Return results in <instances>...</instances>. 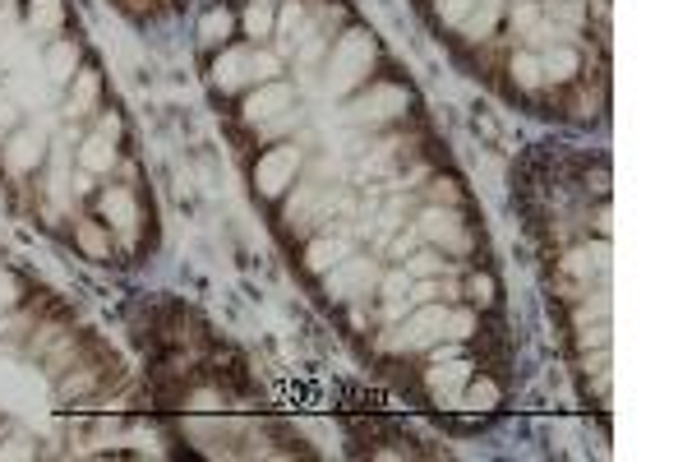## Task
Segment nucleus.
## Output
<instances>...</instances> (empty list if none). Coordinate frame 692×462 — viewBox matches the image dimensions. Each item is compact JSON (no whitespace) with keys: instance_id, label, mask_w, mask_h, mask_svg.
Segmentation results:
<instances>
[{"instance_id":"nucleus-28","label":"nucleus","mask_w":692,"mask_h":462,"mask_svg":"<svg viewBox=\"0 0 692 462\" xmlns=\"http://www.w3.org/2000/svg\"><path fill=\"white\" fill-rule=\"evenodd\" d=\"M402 268L411 273V278H439V273H443V259L434 255V250H411V255L402 259Z\"/></svg>"},{"instance_id":"nucleus-27","label":"nucleus","mask_w":692,"mask_h":462,"mask_svg":"<svg viewBox=\"0 0 692 462\" xmlns=\"http://www.w3.org/2000/svg\"><path fill=\"white\" fill-rule=\"evenodd\" d=\"M476 329H480L476 310H448V319H443V338H453V342L476 338Z\"/></svg>"},{"instance_id":"nucleus-10","label":"nucleus","mask_w":692,"mask_h":462,"mask_svg":"<svg viewBox=\"0 0 692 462\" xmlns=\"http://www.w3.org/2000/svg\"><path fill=\"white\" fill-rule=\"evenodd\" d=\"M97 208H102L107 227L130 231V236H134V227H139V204H134V195L125 190V185H107V190L97 195Z\"/></svg>"},{"instance_id":"nucleus-24","label":"nucleus","mask_w":692,"mask_h":462,"mask_svg":"<svg viewBox=\"0 0 692 462\" xmlns=\"http://www.w3.org/2000/svg\"><path fill=\"white\" fill-rule=\"evenodd\" d=\"M60 24H65L60 0H28V28L33 33H60Z\"/></svg>"},{"instance_id":"nucleus-35","label":"nucleus","mask_w":692,"mask_h":462,"mask_svg":"<svg viewBox=\"0 0 692 462\" xmlns=\"http://www.w3.org/2000/svg\"><path fill=\"white\" fill-rule=\"evenodd\" d=\"M416 245H420V231H416V227H406L402 236L393 241V259H406L411 250H416Z\"/></svg>"},{"instance_id":"nucleus-18","label":"nucleus","mask_w":692,"mask_h":462,"mask_svg":"<svg viewBox=\"0 0 692 462\" xmlns=\"http://www.w3.org/2000/svg\"><path fill=\"white\" fill-rule=\"evenodd\" d=\"M111 167H116V139H107L102 130L88 134L84 144H79V171L102 176V171H111Z\"/></svg>"},{"instance_id":"nucleus-14","label":"nucleus","mask_w":692,"mask_h":462,"mask_svg":"<svg viewBox=\"0 0 692 462\" xmlns=\"http://www.w3.org/2000/svg\"><path fill=\"white\" fill-rule=\"evenodd\" d=\"M231 37H236V10H227V5L203 10V19H199V42L203 47L222 51V47H231Z\"/></svg>"},{"instance_id":"nucleus-16","label":"nucleus","mask_w":692,"mask_h":462,"mask_svg":"<svg viewBox=\"0 0 692 462\" xmlns=\"http://www.w3.org/2000/svg\"><path fill=\"white\" fill-rule=\"evenodd\" d=\"M346 255H351V236H333V231H328V236H314V241L305 245V264H310L319 278L333 264H342Z\"/></svg>"},{"instance_id":"nucleus-1","label":"nucleus","mask_w":692,"mask_h":462,"mask_svg":"<svg viewBox=\"0 0 692 462\" xmlns=\"http://www.w3.org/2000/svg\"><path fill=\"white\" fill-rule=\"evenodd\" d=\"M240 121L250 125V130H259L263 139L291 130V125L300 121L296 88L282 84V79H273V84H254L250 93H245V102H240Z\"/></svg>"},{"instance_id":"nucleus-23","label":"nucleus","mask_w":692,"mask_h":462,"mask_svg":"<svg viewBox=\"0 0 692 462\" xmlns=\"http://www.w3.org/2000/svg\"><path fill=\"white\" fill-rule=\"evenodd\" d=\"M508 74H513V84L522 88V93H540V88H545V70H540V56H536V51H513Z\"/></svg>"},{"instance_id":"nucleus-12","label":"nucleus","mask_w":692,"mask_h":462,"mask_svg":"<svg viewBox=\"0 0 692 462\" xmlns=\"http://www.w3.org/2000/svg\"><path fill=\"white\" fill-rule=\"evenodd\" d=\"M540 70H545V84H573L582 74V56L568 42H554V47L540 51Z\"/></svg>"},{"instance_id":"nucleus-34","label":"nucleus","mask_w":692,"mask_h":462,"mask_svg":"<svg viewBox=\"0 0 692 462\" xmlns=\"http://www.w3.org/2000/svg\"><path fill=\"white\" fill-rule=\"evenodd\" d=\"M582 370H586V375H605V370H609V347H596V352L586 347V356H582Z\"/></svg>"},{"instance_id":"nucleus-17","label":"nucleus","mask_w":692,"mask_h":462,"mask_svg":"<svg viewBox=\"0 0 692 462\" xmlns=\"http://www.w3.org/2000/svg\"><path fill=\"white\" fill-rule=\"evenodd\" d=\"M97 102H102V74L79 70L70 79V102H65V111H70V116H93Z\"/></svg>"},{"instance_id":"nucleus-13","label":"nucleus","mask_w":692,"mask_h":462,"mask_svg":"<svg viewBox=\"0 0 692 462\" xmlns=\"http://www.w3.org/2000/svg\"><path fill=\"white\" fill-rule=\"evenodd\" d=\"M379 287H383V319L397 324V319L411 310V273H406V268L379 273Z\"/></svg>"},{"instance_id":"nucleus-26","label":"nucleus","mask_w":692,"mask_h":462,"mask_svg":"<svg viewBox=\"0 0 692 462\" xmlns=\"http://www.w3.org/2000/svg\"><path fill=\"white\" fill-rule=\"evenodd\" d=\"M540 14H549V24H559V28H582L586 24V5H582V0H545Z\"/></svg>"},{"instance_id":"nucleus-20","label":"nucleus","mask_w":692,"mask_h":462,"mask_svg":"<svg viewBox=\"0 0 692 462\" xmlns=\"http://www.w3.org/2000/svg\"><path fill=\"white\" fill-rule=\"evenodd\" d=\"M273 24H277V5H273V0H250V5L236 14V28H245L250 42L273 37Z\"/></svg>"},{"instance_id":"nucleus-33","label":"nucleus","mask_w":692,"mask_h":462,"mask_svg":"<svg viewBox=\"0 0 692 462\" xmlns=\"http://www.w3.org/2000/svg\"><path fill=\"white\" fill-rule=\"evenodd\" d=\"M14 130H19V107H14L10 98H0V144H5Z\"/></svg>"},{"instance_id":"nucleus-38","label":"nucleus","mask_w":692,"mask_h":462,"mask_svg":"<svg viewBox=\"0 0 692 462\" xmlns=\"http://www.w3.org/2000/svg\"><path fill=\"white\" fill-rule=\"evenodd\" d=\"M273 5H277V0H273Z\"/></svg>"},{"instance_id":"nucleus-30","label":"nucleus","mask_w":692,"mask_h":462,"mask_svg":"<svg viewBox=\"0 0 692 462\" xmlns=\"http://www.w3.org/2000/svg\"><path fill=\"white\" fill-rule=\"evenodd\" d=\"M508 19H513V28H517V33H531V28L540 24V5H536V0H517V5H513V14H508Z\"/></svg>"},{"instance_id":"nucleus-9","label":"nucleus","mask_w":692,"mask_h":462,"mask_svg":"<svg viewBox=\"0 0 692 462\" xmlns=\"http://www.w3.org/2000/svg\"><path fill=\"white\" fill-rule=\"evenodd\" d=\"M0 158H5V167H10L14 176H33V171L47 162V134L33 130V125H19V130L0 144Z\"/></svg>"},{"instance_id":"nucleus-6","label":"nucleus","mask_w":692,"mask_h":462,"mask_svg":"<svg viewBox=\"0 0 692 462\" xmlns=\"http://www.w3.org/2000/svg\"><path fill=\"white\" fill-rule=\"evenodd\" d=\"M296 171H300V148L296 144H273L268 153H259L254 162V190L263 199H282L296 185Z\"/></svg>"},{"instance_id":"nucleus-29","label":"nucleus","mask_w":692,"mask_h":462,"mask_svg":"<svg viewBox=\"0 0 692 462\" xmlns=\"http://www.w3.org/2000/svg\"><path fill=\"white\" fill-rule=\"evenodd\" d=\"M430 10H434V19L439 24H462L466 14H471V0H430Z\"/></svg>"},{"instance_id":"nucleus-25","label":"nucleus","mask_w":692,"mask_h":462,"mask_svg":"<svg viewBox=\"0 0 692 462\" xmlns=\"http://www.w3.org/2000/svg\"><path fill=\"white\" fill-rule=\"evenodd\" d=\"M282 74V51L277 47H254L250 51V84H273Z\"/></svg>"},{"instance_id":"nucleus-31","label":"nucleus","mask_w":692,"mask_h":462,"mask_svg":"<svg viewBox=\"0 0 692 462\" xmlns=\"http://www.w3.org/2000/svg\"><path fill=\"white\" fill-rule=\"evenodd\" d=\"M466 292H471V301H476L480 310H485V305H494V292H499V287H494L490 273H476V278L466 282Z\"/></svg>"},{"instance_id":"nucleus-2","label":"nucleus","mask_w":692,"mask_h":462,"mask_svg":"<svg viewBox=\"0 0 692 462\" xmlns=\"http://www.w3.org/2000/svg\"><path fill=\"white\" fill-rule=\"evenodd\" d=\"M374 37L370 33H346L333 42L328 51V93H351V88H365L374 74Z\"/></svg>"},{"instance_id":"nucleus-8","label":"nucleus","mask_w":692,"mask_h":462,"mask_svg":"<svg viewBox=\"0 0 692 462\" xmlns=\"http://www.w3.org/2000/svg\"><path fill=\"white\" fill-rule=\"evenodd\" d=\"M476 375V361H466V356H453V361H439L425 370V393H430L439 407H457L462 402V389L466 379Z\"/></svg>"},{"instance_id":"nucleus-5","label":"nucleus","mask_w":692,"mask_h":462,"mask_svg":"<svg viewBox=\"0 0 692 462\" xmlns=\"http://www.w3.org/2000/svg\"><path fill=\"white\" fill-rule=\"evenodd\" d=\"M374 287H379V264L370 255H346L342 264L323 273V292L333 301H365Z\"/></svg>"},{"instance_id":"nucleus-4","label":"nucleus","mask_w":692,"mask_h":462,"mask_svg":"<svg viewBox=\"0 0 692 462\" xmlns=\"http://www.w3.org/2000/svg\"><path fill=\"white\" fill-rule=\"evenodd\" d=\"M406 107H411V93H406L402 84L374 79V84L346 107V116L356 125H388V121H397V116H406Z\"/></svg>"},{"instance_id":"nucleus-32","label":"nucleus","mask_w":692,"mask_h":462,"mask_svg":"<svg viewBox=\"0 0 692 462\" xmlns=\"http://www.w3.org/2000/svg\"><path fill=\"white\" fill-rule=\"evenodd\" d=\"M577 342H582V352H586V347H609V319H596V324H586Z\"/></svg>"},{"instance_id":"nucleus-3","label":"nucleus","mask_w":692,"mask_h":462,"mask_svg":"<svg viewBox=\"0 0 692 462\" xmlns=\"http://www.w3.org/2000/svg\"><path fill=\"white\" fill-rule=\"evenodd\" d=\"M443 319H448V310L443 305H420V310H411V315H402V324H393L388 329V338H383V347L388 352H430L434 342L443 338Z\"/></svg>"},{"instance_id":"nucleus-11","label":"nucleus","mask_w":692,"mask_h":462,"mask_svg":"<svg viewBox=\"0 0 692 462\" xmlns=\"http://www.w3.org/2000/svg\"><path fill=\"white\" fill-rule=\"evenodd\" d=\"M213 84L222 93H236V88L250 84V51L245 47H222L213 56Z\"/></svg>"},{"instance_id":"nucleus-37","label":"nucleus","mask_w":692,"mask_h":462,"mask_svg":"<svg viewBox=\"0 0 692 462\" xmlns=\"http://www.w3.org/2000/svg\"><path fill=\"white\" fill-rule=\"evenodd\" d=\"M97 130L107 134V139H120V130H125V125H120V116H102V125H97Z\"/></svg>"},{"instance_id":"nucleus-7","label":"nucleus","mask_w":692,"mask_h":462,"mask_svg":"<svg viewBox=\"0 0 692 462\" xmlns=\"http://www.w3.org/2000/svg\"><path fill=\"white\" fill-rule=\"evenodd\" d=\"M416 231H420V241H430V245H443V255H466L471 250V231H466L462 213L457 208H443V204H430L425 213L416 218Z\"/></svg>"},{"instance_id":"nucleus-19","label":"nucleus","mask_w":692,"mask_h":462,"mask_svg":"<svg viewBox=\"0 0 692 462\" xmlns=\"http://www.w3.org/2000/svg\"><path fill=\"white\" fill-rule=\"evenodd\" d=\"M74 74H79V42L56 37V42L47 47V79L51 84H70Z\"/></svg>"},{"instance_id":"nucleus-36","label":"nucleus","mask_w":692,"mask_h":462,"mask_svg":"<svg viewBox=\"0 0 692 462\" xmlns=\"http://www.w3.org/2000/svg\"><path fill=\"white\" fill-rule=\"evenodd\" d=\"M397 227H406V222H402V199H393V204H388V213H383V236H393Z\"/></svg>"},{"instance_id":"nucleus-21","label":"nucleus","mask_w":692,"mask_h":462,"mask_svg":"<svg viewBox=\"0 0 692 462\" xmlns=\"http://www.w3.org/2000/svg\"><path fill=\"white\" fill-rule=\"evenodd\" d=\"M74 245L84 250V259L107 264L111 259V227L107 222H79V227H74Z\"/></svg>"},{"instance_id":"nucleus-22","label":"nucleus","mask_w":692,"mask_h":462,"mask_svg":"<svg viewBox=\"0 0 692 462\" xmlns=\"http://www.w3.org/2000/svg\"><path fill=\"white\" fill-rule=\"evenodd\" d=\"M499 402H503L499 379H490V375H471V379H466L462 407H471V412H494Z\"/></svg>"},{"instance_id":"nucleus-15","label":"nucleus","mask_w":692,"mask_h":462,"mask_svg":"<svg viewBox=\"0 0 692 462\" xmlns=\"http://www.w3.org/2000/svg\"><path fill=\"white\" fill-rule=\"evenodd\" d=\"M499 19H503V0H471V14L457 28H462L466 42H485V37H494Z\"/></svg>"}]
</instances>
